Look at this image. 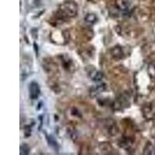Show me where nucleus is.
Wrapping results in <instances>:
<instances>
[{
  "label": "nucleus",
  "instance_id": "nucleus-1",
  "mask_svg": "<svg viewBox=\"0 0 155 155\" xmlns=\"http://www.w3.org/2000/svg\"><path fill=\"white\" fill-rule=\"evenodd\" d=\"M60 11L62 14L68 17H74L77 15L78 6L73 1H67L60 6Z\"/></svg>",
  "mask_w": 155,
  "mask_h": 155
},
{
  "label": "nucleus",
  "instance_id": "nucleus-2",
  "mask_svg": "<svg viewBox=\"0 0 155 155\" xmlns=\"http://www.w3.org/2000/svg\"><path fill=\"white\" fill-rule=\"evenodd\" d=\"M41 90H40V87L37 82H31L29 85V94H30V97L32 99H36L38 98L39 95H40Z\"/></svg>",
  "mask_w": 155,
  "mask_h": 155
},
{
  "label": "nucleus",
  "instance_id": "nucleus-3",
  "mask_svg": "<svg viewBox=\"0 0 155 155\" xmlns=\"http://www.w3.org/2000/svg\"><path fill=\"white\" fill-rule=\"evenodd\" d=\"M117 6L122 10H125L128 8L129 2L127 0H117Z\"/></svg>",
  "mask_w": 155,
  "mask_h": 155
},
{
  "label": "nucleus",
  "instance_id": "nucleus-4",
  "mask_svg": "<svg viewBox=\"0 0 155 155\" xmlns=\"http://www.w3.org/2000/svg\"><path fill=\"white\" fill-rule=\"evenodd\" d=\"M112 54H113V56L114 57V58H118V59H120V58H121L122 57H123L121 49H120L119 47H116V48H115L113 50V51H112Z\"/></svg>",
  "mask_w": 155,
  "mask_h": 155
},
{
  "label": "nucleus",
  "instance_id": "nucleus-5",
  "mask_svg": "<svg viewBox=\"0 0 155 155\" xmlns=\"http://www.w3.org/2000/svg\"><path fill=\"white\" fill-rule=\"evenodd\" d=\"M96 16L94 14H88L85 16V21L88 22V23H94L95 21H96Z\"/></svg>",
  "mask_w": 155,
  "mask_h": 155
}]
</instances>
